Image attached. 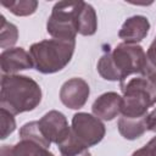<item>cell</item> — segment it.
<instances>
[{"mask_svg": "<svg viewBox=\"0 0 156 156\" xmlns=\"http://www.w3.org/2000/svg\"><path fill=\"white\" fill-rule=\"evenodd\" d=\"M144 147L147 151L149 156H156V136H154Z\"/></svg>", "mask_w": 156, "mask_h": 156, "instance_id": "cell-21", "label": "cell"}, {"mask_svg": "<svg viewBox=\"0 0 156 156\" xmlns=\"http://www.w3.org/2000/svg\"><path fill=\"white\" fill-rule=\"evenodd\" d=\"M89 85L82 78H71L65 82L60 90V99L62 104L72 110L83 107L89 98Z\"/></svg>", "mask_w": 156, "mask_h": 156, "instance_id": "cell-8", "label": "cell"}, {"mask_svg": "<svg viewBox=\"0 0 156 156\" xmlns=\"http://www.w3.org/2000/svg\"><path fill=\"white\" fill-rule=\"evenodd\" d=\"M146 116L139 118H128L122 116L118 119V130L121 135L128 140H134L141 136L147 130Z\"/></svg>", "mask_w": 156, "mask_h": 156, "instance_id": "cell-12", "label": "cell"}, {"mask_svg": "<svg viewBox=\"0 0 156 156\" xmlns=\"http://www.w3.org/2000/svg\"><path fill=\"white\" fill-rule=\"evenodd\" d=\"M141 77L150 82H156V39L151 43L146 51V61L141 71Z\"/></svg>", "mask_w": 156, "mask_h": 156, "instance_id": "cell-18", "label": "cell"}, {"mask_svg": "<svg viewBox=\"0 0 156 156\" xmlns=\"http://www.w3.org/2000/svg\"><path fill=\"white\" fill-rule=\"evenodd\" d=\"M20 136H21V139L32 140V141H34L37 144H40V145H43L44 147H48V149L51 144L44 136V134L41 133L38 121H33V122H28V123L23 124L20 129Z\"/></svg>", "mask_w": 156, "mask_h": 156, "instance_id": "cell-15", "label": "cell"}, {"mask_svg": "<svg viewBox=\"0 0 156 156\" xmlns=\"http://www.w3.org/2000/svg\"><path fill=\"white\" fill-rule=\"evenodd\" d=\"M71 133L78 143L88 149L102 140L105 136V126L98 117L78 112L72 118Z\"/></svg>", "mask_w": 156, "mask_h": 156, "instance_id": "cell-6", "label": "cell"}, {"mask_svg": "<svg viewBox=\"0 0 156 156\" xmlns=\"http://www.w3.org/2000/svg\"><path fill=\"white\" fill-rule=\"evenodd\" d=\"M41 101L39 84L27 76L4 74L1 77V108L12 115L34 110Z\"/></svg>", "mask_w": 156, "mask_h": 156, "instance_id": "cell-2", "label": "cell"}, {"mask_svg": "<svg viewBox=\"0 0 156 156\" xmlns=\"http://www.w3.org/2000/svg\"><path fill=\"white\" fill-rule=\"evenodd\" d=\"M83 1H58L48 20V33L55 39L76 40L77 18Z\"/></svg>", "mask_w": 156, "mask_h": 156, "instance_id": "cell-4", "label": "cell"}, {"mask_svg": "<svg viewBox=\"0 0 156 156\" xmlns=\"http://www.w3.org/2000/svg\"><path fill=\"white\" fill-rule=\"evenodd\" d=\"M149 80L144 77L132 78L128 82H121L123 93L121 113L128 118H139L147 115L149 107L152 105L147 91Z\"/></svg>", "mask_w": 156, "mask_h": 156, "instance_id": "cell-5", "label": "cell"}, {"mask_svg": "<svg viewBox=\"0 0 156 156\" xmlns=\"http://www.w3.org/2000/svg\"><path fill=\"white\" fill-rule=\"evenodd\" d=\"M147 91L150 95V100L154 104H156V82H150L149 80V85H147Z\"/></svg>", "mask_w": 156, "mask_h": 156, "instance_id": "cell-22", "label": "cell"}, {"mask_svg": "<svg viewBox=\"0 0 156 156\" xmlns=\"http://www.w3.org/2000/svg\"><path fill=\"white\" fill-rule=\"evenodd\" d=\"M98 29V18L94 7L84 2L82 4L79 12H78V18H77V30L82 35H93Z\"/></svg>", "mask_w": 156, "mask_h": 156, "instance_id": "cell-13", "label": "cell"}, {"mask_svg": "<svg viewBox=\"0 0 156 156\" xmlns=\"http://www.w3.org/2000/svg\"><path fill=\"white\" fill-rule=\"evenodd\" d=\"M18 39L17 27L6 21V18L0 16V46L2 49L7 46H12Z\"/></svg>", "mask_w": 156, "mask_h": 156, "instance_id": "cell-17", "label": "cell"}, {"mask_svg": "<svg viewBox=\"0 0 156 156\" xmlns=\"http://www.w3.org/2000/svg\"><path fill=\"white\" fill-rule=\"evenodd\" d=\"M0 117H1V139H5L15 130L16 121L13 118V115L5 108L0 110Z\"/></svg>", "mask_w": 156, "mask_h": 156, "instance_id": "cell-19", "label": "cell"}, {"mask_svg": "<svg viewBox=\"0 0 156 156\" xmlns=\"http://www.w3.org/2000/svg\"><path fill=\"white\" fill-rule=\"evenodd\" d=\"M1 5L16 16H29L35 12L38 1L34 0H20V1H6L2 0Z\"/></svg>", "mask_w": 156, "mask_h": 156, "instance_id": "cell-16", "label": "cell"}, {"mask_svg": "<svg viewBox=\"0 0 156 156\" xmlns=\"http://www.w3.org/2000/svg\"><path fill=\"white\" fill-rule=\"evenodd\" d=\"M150 29V23L145 16H132L129 17L118 32V37L126 44L136 45V43L141 41Z\"/></svg>", "mask_w": 156, "mask_h": 156, "instance_id": "cell-10", "label": "cell"}, {"mask_svg": "<svg viewBox=\"0 0 156 156\" xmlns=\"http://www.w3.org/2000/svg\"><path fill=\"white\" fill-rule=\"evenodd\" d=\"M132 156H149V154H147V151L145 150V147H141V149L134 151Z\"/></svg>", "mask_w": 156, "mask_h": 156, "instance_id": "cell-23", "label": "cell"}, {"mask_svg": "<svg viewBox=\"0 0 156 156\" xmlns=\"http://www.w3.org/2000/svg\"><path fill=\"white\" fill-rule=\"evenodd\" d=\"M77 156H91V155H90V152L87 150V151H84V152H82V154H79V155H77Z\"/></svg>", "mask_w": 156, "mask_h": 156, "instance_id": "cell-24", "label": "cell"}, {"mask_svg": "<svg viewBox=\"0 0 156 156\" xmlns=\"http://www.w3.org/2000/svg\"><path fill=\"white\" fill-rule=\"evenodd\" d=\"M0 66L2 73L15 74L18 71L33 67V60L30 54L27 52L23 48H11L1 52Z\"/></svg>", "mask_w": 156, "mask_h": 156, "instance_id": "cell-9", "label": "cell"}, {"mask_svg": "<svg viewBox=\"0 0 156 156\" xmlns=\"http://www.w3.org/2000/svg\"><path fill=\"white\" fill-rule=\"evenodd\" d=\"M39 128L44 136L56 145L63 143L71 134V127L63 113L52 110L45 113L39 121Z\"/></svg>", "mask_w": 156, "mask_h": 156, "instance_id": "cell-7", "label": "cell"}, {"mask_svg": "<svg viewBox=\"0 0 156 156\" xmlns=\"http://www.w3.org/2000/svg\"><path fill=\"white\" fill-rule=\"evenodd\" d=\"M123 98L117 93L110 91L100 95L93 104L91 110L95 117L104 121H112L121 112Z\"/></svg>", "mask_w": 156, "mask_h": 156, "instance_id": "cell-11", "label": "cell"}, {"mask_svg": "<svg viewBox=\"0 0 156 156\" xmlns=\"http://www.w3.org/2000/svg\"><path fill=\"white\" fill-rule=\"evenodd\" d=\"M76 48V40L48 39L30 46L29 54L33 67L44 74L55 73L65 68L71 61Z\"/></svg>", "mask_w": 156, "mask_h": 156, "instance_id": "cell-3", "label": "cell"}, {"mask_svg": "<svg viewBox=\"0 0 156 156\" xmlns=\"http://www.w3.org/2000/svg\"><path fill=\"white\" fill-rule=\"evenodd\" d=\"M145 61L146 54L140 45L122 43L100 57L98 72L106 80L124 82L128 76L141 73Z\"/></svg>", "mask_w": 156, "mask_h": 156, "instance_id": "cell-1", "label": "cell"}, {"mask_svg": "<svg viewBox=\"0 0 156 156\" xmlns=\"http://www.w3.org/2000/svg\"><path fill=\"white\" fill-rule=\"evenodd\" d=\"M10 156H54V154L40 144L21 139L16 145L10 146Z\"/></svg>", "mask_w": 156, "mask_h": 156, "instance_id": "cell-14", "label": "cell"}, {"mask_svg": "<svg viewBox=\"0 0 156 156\" xmlns=\"http://www.w3.org/2000/svg\"><path fill=\"white\" fill-rule=\"evenodd\" d=\"M146 123H147V130L156 132V108L152 110L146 116Z\"/></svg>", "mask_w": 156, "mask_h": 156, "instance_id": "cell-20", "label": "cell"}]
</instances>
